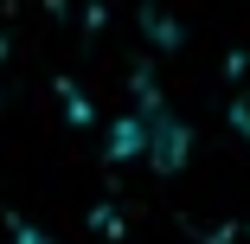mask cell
<instances>
[{
  "label": "cell",
  "instance_id": "6da1fadb",
  "mask_svg": "<svg viewBox=\"0 0 250 244\" xmlns=\"http://www.w3.org/2000/svg\"><path fill=\"white\" fill-rule=\"evenodd\" d=\"M135 116H141V161L154 167V174H180V167H186V148H192L186 122L161 103L154 90H141V96H135Z\"/></svg>",
  "mask_w": 250,
  "mask_h": 244
},
{
  "label": "cell",
  "instance_id": "7a4b0ae2",
  "mask_svg": "<svg viewBox=\"0 0 250 244\" xmlns=\"http://www.w3.org/2000/svg\"><path fill=\"white\" fill-rule=\"evenodd\" d=\"M231 122L250 135V58H237V77H231Z\"/></svg>",
  "mask_w": 250,
  "mask_h": 244
}]
</instances>
